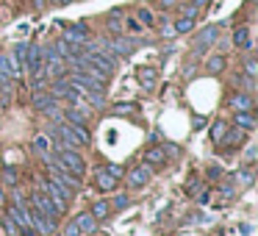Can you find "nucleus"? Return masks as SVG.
<instances>
[{"instance_id":"f257e3e1","label":"nucleus","mask_w":258,"mask_h":236,"mask_svg":"<svg viewBox=\"0 0 258 236\" xmlns=\"http://www.w3.org/2000/svg\"><path fill=\"white\" fill-rule=\"evenodd\" d=\"M53 136L58 139V147H81V145H89V131L86 125H56L53 128ZM56 147V150H58Z\"/></svg>"},{"instance_id":"f03ea898","label":"nucleus","mask_w":258,"mask_h":236,"mask_svg":"<svg viewBox=\"0 0 258 236\" xmlns=\"http://www.w3.org/2000/svg\"><path fill=\"white\" fill-rule=\"evenodd\" d=\"M42 192H45V197L56 206V211L58 214H64L67 211V206H70V200H73V189L70 186H64L61 181H56V178H47V181H42Z\"/></svg>"},{"instance_id":"7ed1b4c3","label":"nucleus","mask_w":258,"mask_h":236,"mask_svg":"<svg viewBox=\"0 0 258 236\" xmlns=\"http://www.w3.org/2000/svg\"><path fill=\"white\" fill-rule=\"evenodd\" d=\"M56 161L61 164L67 172H73V175H78V178H84V172H86V161H84V156H81L78 150H73V147H58L56 150Z\"/></svg>"},{"instance_id":"20e7f679","label":"nucleus","mask_w":258,"mask_h":236,"mask_svg":"<svg viewBox=\"0 0 258 236\" xmlns=\"http://www.w3.org/2000/svg\"><path fill=\"white\" fill-rule=\"evenodd\" d=\"M9 217H12L14 222H17V228L23 230L25 236H31V233H34V225H31L28 206H25V203H12V206H9Z\"/></svg>"},{"instance_id":"39448f33","label":"nucleus","mask_w":258,"mask_h":236,"mask_svg":"<svg viewBox=\"0 0 258 236\" xmlns=\"http://www.w3.org/2000/svg\"><path fill=\"white\" fill-rule=\"evenodd\" d=\"M67 45H78L84 47V42L89 39V28H86V23H75V25H67L64 28V36H61Z\"/></svg>"},{"instance_id":"423d86ee","label":"nucleus","mask_w":258,"mask_h":236,"mask_svg":"<svg viewBox=\"0 0 258 236\" xmlns=\"http://www.w3.org/2000/svg\"><path fill=\"white\" fill-rule=\"evenodd\" d=\"M136 45H139V42L131 39V36H117L114 42H108V50H111L117 58H122V56H131V53L136 50Z\"/></svg>"},{"instance_id":"0eeeda50","label":"nucleus","mask_w":258,"mask_h":236,"mask_svg":"<svg viewBox=\"0 0 258 236\" xmlns=\"http://www.w3.org/2000/svg\"><path fill=\"white\" fill-rule=\"evenodd\" d=\"M31 203H34V206L39 208V211L45 214V217L50 219V222H56V219L61 217V214L56 211V206H53V203L45 197V192H34V195H31Z\"/></svg>"},{"instance_id":"6e6552de","label":"nucleus","mask_w":258,"mask_h":236,"mask_svg":"<svg viewBox=\"0 0 258 236\" xmlns=\"http://www.w3.org/2000/svg\"><path fill=\"white\" fill-rule=\"evenodd\" d=\"M217 36H219L217 25H206V28L197 31V36H195V50L200 53V50H206V47H211L214 42H217Z\"/></svg>"},{"instance_id":"1a4fd4ad","label":"nucleus","mask_w":258,"mask_h":236,"mask_svg":"<svg viewBox=\"0 0 258 236\" xmlns=\"http://www.w3.org/2000/svg\"><path fill=\"white\" fill-rule=\"evenodd\" d=\"M23 62L28 64V73H31V75L42 73V67H45V62H42V47H39V45H28Z\"/></svg>"},{"instance_id":"9d476101","label":"nucleus","mask_w":258,"mask_h":236,"mask_svg":"<svg viewBox=\"0 0 258 236\" xmlns=\"http://www.w3.org/2000/svg\"><path fill=\"white\" fill-rule=\"evenodd\" d=\"M228 103H230V108H233V111H252V108H255L250 92H236V95L230 97Z\"/></svg>"},{"instance_id":"9b49d317","label":"nucleus","mask_w":258,"mask_h":236,"mask_svg":"<svg viewBox=\"0 0 258 236\" xmlns=\"http://www.w3.org/2000/svg\"><path fill=\"white\" fill-rule=\"evenodd\" d=\"M147 181H150V167H147V164H142V167H134V169L128 172V184L134 186V189L145 186Z\"/></svg>"},{"instance_id":"f8f14e48","label":"nucleus","mask_w":258,"mask_h":236,"mask_svg":"<svg viewBox=\"0 0 258 236\" xmlns=\"http://www.w3.org/2000/svg\"><path fill=\"white\" fill-rule=\"evenodd\" d=\"M75 225H78V230H81V236H89V233H95V228H97V219L92 217L89 211L86 214H78V217L73 219Z\"/></svg>"},{"instance_id":"ddd939ff","label":"nucleus","mask_w":258,"mask_h":236,"mask_svg":"<svg viewBox=\"0 0 258 236\" xmlns=\"http://www.w3.org/2000/svg\"><path fill=\"white\" fill-rule=\"evenodd\" d=\"M50 136H45V134H39V136H34V153L36 156H42L45 161H50Z\"/></svg>"},{"instance_id":"4468645a","label":"nucleus","mask_w":258,"mask_h":236,"mask_svg":"<svg viewBox=\"0 0 258 236\" xmlns=\"http://www.w3.org/2000/svg\"><path fill=\"white\" fill-rule=\"evenodd\" d=\"M167 161V150L164 147H147L145 150V164L147 167H158V164Z\"/></svg>"},{"instance_id":"2eb2a0df","label":"nucleus","mask_w":258,"mask_h":236,"mask_svg":"<svg viewBox=\"0 0 258 236\" xmlns=\"http://www.w3.org/2000/svg\"><path fill=\"white\" fill-rule=\"evenodd\" d=\"M233 45L241 47V50H250L252 47V39H250V28L247 25H241V28L233 31Z\"/></svg>"},{"instance_id":"dca6fc26","label":"nucleus","mask_w":258,"mask_h":236,"mask_svg":"<svg viewBox=\"0 0 258 236\" xmlns=\"http://www.w3.org/2000/svg\"><path fill=\"white\" fill-rule=\"evenodd\" d=\"M53 103H56V97H53L50 92H36L34 89V108L36 111H47V108H53Z\"/></svg>"},{"instance_id":"f3484780","label":"nucleus","mask_w":258,"mask_h":236,"mask_svg":"<svg viewBox=\"0 0 258 236\" xmlns=\"http://www.w3.org/2000/svg\"><path fill=\"white\" fill-rule=\"evenodd\" d=\"M119 184V178H114V175H108L106 169L100 167V172H97V189L100 192H114Z\"/></svg>"},{"instance_id":"a211bd4d","label":"nucleus","mask_w":258,"mask_h":236,"mask_svg":"<svg viewBox=\"0 0 258 236\" xmlns=\"http://www.w3.org/2000/svg\"><path fill=\"white\" fill-rule=\"evenodd\" d=\"M241 139H244V131H241V128H228V131H225V136H222V142H219V145L233 147V145H239Z\"/></svg>"},{"instance_id":"6ab92c4d","label":"nucleus","mask_w":258,"mask_h":236,"mask_svg":"<svg viewBox=\"0 0 258 236\" xmlns=\"http://www.w3.org/2000/svg\"><path fill=\"white\" fill-rule=\"evenodd\" d=\"M156 78H158V73L153 67H142L139 70V84L145 86V89H153V86H156Z\"/></svg>"},{"instance_id":"aec40b11","label":"nucleus","mask_w":258,"mask_h":236,"mask_svg":"<svg viewBox=\"0 0 258 236\" xmlns=\"http://www.w3.org/2000/svg\"><path fill=\"white\" fill-rule=\"evenodd\" d=\"M236 125H239L241 131H252L255 128V117H252V111H236Z\"/></svg>"},{"instance_id":"412c9836","label":"nucleus","mask_w":258,"mask_h":236,"mask_svg":"<svg viewBox=\"0 0 258 236\" xmlns=\"http://www.w3.org/2000/svg\"><path fill=\"white\" fill-rule=\"evenodd\" d=\"M89 214H92L95 219H106L108 214H111V203H108V200H97L95 206H92Z\"/></svg>"},{"instance_id":"4be33fe9","label":"nucleus","mask_w":258,"mask_h":236,"mask_svg":"<svg viewBox=\"0 0 258 236\" xmlns=\"http://www.w3.org/2000/svg\"><path fill=\"white\" fill-rule=\"evenodd\" d=\"M225 67H228V62H225V56H211V58L206 62V70H208V73H214V75H219Z\"/></svg>"},{"instance_id":"5701e85b","label":"nucleus","mask_w":258,"mask_h":236,"mask_svg":"<svg viewBox=\"0 0 258 236\" xmlns=\"http://www.w3.org/2000/svg\"><path fill=\"white\" fill-rule=\"evenodd\" d=\"M0 222H3V228H6V233L9 236H23V230L17 228V222H14L9 214H0Z\"/></svg>"},{"instance_id":"b1692460","label":"nucleus","mask_w":258,"mask_h":236,"mask_svg":"<svg viewBox=\"0 0 258 236\" xmlns=\"http://www.w3.org/2000/svg\"><path fill=\"white\" fill-rule=\"evenodd\" d=\"M225 131H228V123H222V120H217V123L211 125V139L217 142V145H219V142H222Z\"/></svg>"},{"instance_id":"393cba45","label":"nucleus","mask_w":258,"mask_h":236,"mask_svg":"<svg viewBox=\"0 0 258 236\" xmlns=\"http://www.w3.org/2000/svg\"><path fill=\"white\" fill-rule=\"evenodd\" d=\"M191 28H195V17H180L175 23V34H189Z\"/></svg>"},{"instance_id":"a878e982","label":"nucleus","mask_w":258,"mask_h":236,"mask_svg":"<svg viewBox=\"0 0 258 236\" xmlns=\"http://www.w3.org/2000/svg\"><path fill=\"white\" fill-rule=\"evenodd\" d=\"M136 17H139V23L147 25V28H153V25H156V17H153L150 9H139V12H136Z\"/></svg>"},{"instance_id":"bb28decb","label":"nucleus","mask_w":258,"mask_h":236,"mask_svg":"<svg viewBox=\"0 0 258 236\" xmlns=\"http://www.w3.org/2000/svg\"><path fill=\"white\" fill-rule=\"evenodd\" d=\"M244 75H250V78H255V75H258V64H255V58H252V56L244 58Z\"/></svg>"},{"instance_id":"cd10ccee","label":"nucleus","mask_w":258,"mask_h":236,"mask_svg":"<svg viewBox=\"0 0 258 236\" xmlns=\"http://www.w3.org/2000/svg\"><path fill=\"white\" fill-rule=\"evenodd\" d=\"M197 14H200V9H197L195 3H186V6H180V17H195V20H197Z\"/></svg>"},{"instance_id":"c85d7f7f","label":"nucleus","mask_w":258,"mask_h":236,"mask_svg":"<svg viewBox=\"0 0 258 236\" xmlns=\"http://www.w3.org/2000/svg\"><path fill=\"white\" fill-rule=\"evenodd\" d=\"M108 28H111L114 34L122 31V25H119V12H111V17H108Z\"/></svg>"},{"instance_id":"c756f323","label":"nucleus","mask_w":258,"mask_h":236,"mask_svg":"<svg viewBox=\"0 0 258 236\" xmlns=\"http://www.w3.org/2000/svg\"><path fill=\"white\" fill-rule=\"evenodd\" d=\"M161 36H164V39H172V36H175V25L169 23V20H164V23H161Z\"/></svg>"},{"instance_id":"7c9ffc66","label":"nucleus","mask_w":258,"mask_h":236,"mask_svg":"<svg viewBox=\"0 0 258 236\" xmlns=\"http://www.w3.org/2000/svg\"><path fill=\"white\" fill-rule=\"evenodd\" d=\"M25 50H28V42H17V45H14V58H17V62H23Z\"/></svg>"},{"instance_id":"2f4dec72","label":"nucleus","mask_w":258,"mask_h":236,"mask_svg":"<svg viewBox=\"0 0 258 236\" xmlns=\"http://www.w3.org/2000/svg\"><path fill=\"white\" fill-rule=\"evenodd\" d=\"M3 181H6V184L9 186H14V184H17V169H3Z\"/></svg>"},{"instance_id":"473e14b6","label":"nucleus","mask_w":258,"mask_h":236,"mask_svg":"<svg viewBox=\"0 0 258 236\" xmlns=\"http://www.w3.org/2000/svg\"><path fill=\"white\" fill-rule=\"evenodd\" d=\"M128 203H131L128 195H117V197H114V206H111V208H125Z\"/></svg>"},{"instance_id":"72a5a7b5","label":"nucleus","mask_w":258,"mask_h":236,"mask_svg":"<svg viewBox=\"0 0 258 236\" xmlns=\"http://www.w3.org/2000/svg\"><path fill=\"white\" fill-rule=\"evenodd\" d=\"M106 172H108V175H114V178H122V172H125V169L119 167V164H108V167H106Z\"/></svg>"},{"instance_id":"f704fd0d","label":"nucleus","mask_w":258,"mask_h":236,"mask_svg":"<svg viewBox=\"0 0 258 236\" xmlns=\"http://www.w3.org/2000/svg\"><path fill=\"white\" fill-rule=\"evenodd\" d=\"M191 128H206V117H203V114H195V117H191Z\"/></svg>"},{"instance_id":"c9c22d12","label":"nucleus","mask_w":258,"mask_h":236,"mask_svg":"<svg viewBox=\"0 0 258 236\" xmlns=\"http://www.w3.org/2000/svg\"><path fill=\"white\" fill-rule=\"evenodd\" d=\"M64 236H81L78 225H75V222H70V225H67V230H64Z\"/></svg>"},{"instance_id":"e433bc0d","label":"nucleus","mask_w":258,"mask_h":236,"mask_svg":"<svg viewBox=\"0 0 258 236\" xmlns=\"http://www.w3.org/2000/svg\"><path fill=\"white\" fill-rule=\"evenodd\" d=\"M158 6L161 9H175L178 6V0H158Z\"/></svg>"},{"instance_id":"4c0bfd02","label":"nucleus","mask_w":258,"mask_h":236,"mask_svg":"<svg viewBox=\"0 0 258 236\" xmlns=\"http://www.w3.org/2000/svg\"><path fill=\"white\" fill-rule=\"evenodd\" d=\"M219 175H222V169H219V167H211V169H208V178H211V181H217Z\"/></svg>"},{"instance_id":"58836bf2","label":"nucleus","mask_w":258,"mask_h":236,"mask_svg":"<svg viewBox=\"0 0 258 236\" xmlns=\"http://www.w3.org/2000/svg\"><path fill=\"white\" fill-rule=\"evenodd\" d=\"M241 181H244V184H250V181H252V172H250V169H247V172H241Z\"/></svg>"},{"instance_id":"ea45409f","label":"nucleus","mask_w":258,"mask_h":236,"mask_svg":"<svg viewBox=\"0 0 258 236\" xmlns=\"http://www.w3.org/2000/svg\"><path fill=\"white\" fill-rule=\"evenodd\" d=\"M53 6H67V3H73V0H50Z\"/></svg>"},{"instance_id":"a19ab883","label":"nucleus","mask_w":258,"mask_h":236,"mask_svg":"<svg viewBox=\"0 0 258 236\" xmlns=\"http://www.w3.org/2000/svg\"><path fill=\"white\" fill-rule=\"evenodd\" d=\"M3 203H6V197H3V186H0V206H3Z\"/></svg>"}]
</instances>
